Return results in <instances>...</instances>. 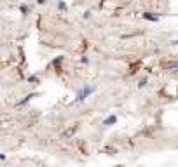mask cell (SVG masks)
Listing matches in <instances>:
<instances>
[{
	"mask_svg": "<svg viewBox=\"0 0 178 167\" xmlns=\"http://www.w3.org/2000/svg\"><path fill=\"white\" fill-rule=\"evenodd\" d=\"M93 91H94V87H91V85L82 87V91L79 92V94H77V99H79V101H82V99H86V97L89 96V94H91Z\"/></svg>",
	"mask_w": 178,
	"mask_h": 167,
	"instance_id": "obj_1",
	"label": "cell"
},
{
	"mask_svg": "<svg viewBox=\"0 0 178 167\" xmlns=\"http://www.w3.org/2000/svg\"><path fill=\"white\" fill-rule=\"evenodd\" d=\"M168 68V70H175V71H178V61H168L166 65H164Z\"/></svg>",
	"mask_w": 178,
	"mask_h": 167,
	"instance_id": "obj_2",
	"label": "cell"
},
{
	"mask_svg": "<svg viewBox=\"0 0 178 167\" xmlns=\"http://www.w3.org/2000/svg\"><path fill=\"white\" fill-rule=\"evenodd\" d=\"M143 17H145V19H148V21H157V19H159V16H154V14H150V12L143 14Z\"/></svg>",
	"mask_w": 178,
	"mask_h": 167,
	"instance_id": "obj_3",
	"label": "cell"
},
{
	"mask_svg": "<svg viewBox=\"0 0 178 167\" xmlns=\"http://www.w3.org/2000/svg\"><path fill=\"white\" fill-rule=\"evenodd\" d=\"M115 115H110V117H108V119H105V122H103V124L105 125H110V124H113V122H115Z\"/></svg>",
	"mask_w": 178,
	"mask_h": 167,
	"instance_id": "obj_4",
	"label": "cell"
},
{
	"mask_svg": "<svg viewBox=\"0 0 178 167\" xmlns=\"http://www.w3.org/2000/svg\"><path fill=\"white\" fill-rule=\"evenodd\" d=\"M147 85V78H141L140 80V87H145Z\"/></svg>",
	"mask_w": 178,
	"mask_h": 167,
	"instance_id": "obj_5",
	"label": "cell"
}]
</instances>
